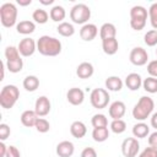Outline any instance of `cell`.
Segmentation results:
<instances>
[{
    "label": "cell",
    "mask_w": 157,
    "mask_h": 157,
    "mask_svg": "<svg viewBox=\"0 0 157 157\" xmlns=\"http://www.w3.org/2000/svg\"><path fill=\"white\" fill-rule=\"evenodd\" d=\"M37 50L45 56H56L61 53V42L55 37L42 36L37 40Z\"/></svg>",
    "instance_id": "6da1fadb"
},
{
    "label": "cell",
    "mask_w": 157,
    "mask_h": 157,
    "mask_svg": "<svg viewBox=\"0 0 157 157\" xmlns=\"http://www.w3.org/2000/svg\"><path fill=\"white\" fill-rule=\"evenodd\" d=\"M153 108H155L153 99L151 97L142 96L132 108V117L139 121H144L151 115Z\"/></svg>",
    "instance_id": "7a4b0ae2"
},
{
    "label": "cell",
    "mask_w": 157,
    "mask_h": 157,
    "mask_svg": "<svg viewBox=\"0 0 157 157\" xmlns=\"http://www.w3.org/2000/svg\"><path fill=\"white\" fill-rule=\"evenodd\" d=\"M20 98V91L15 85H6L0 91V105L4 109H11Z\"/></svg>",
    "instance_id": "3957f363"
},
{
    "label": "cell",
    "mask_w": 157,
    "mask_h": 157,
    "mask_svg": "<svg viewBox=\"0 0 157 157\" xmlns=\"http://www.w3.org/2000/svg\"><path fill=\"white\" fill-rule=\"evenodd\" d=\"M17 20V7L12 2H4L0 6V21L4 27H12L15 26Z\"/></svg>",
    "instance_id": "277c9868"
},
{
    "label": "cell",
    "mask_w": 157,
    "mask_h": 157,
    "mask_svg": "<svg viewBox=\"0 0 157 157\" xmlns=\"http://www.w3.org/2000/svg\"><path fill=\"white\" fill-rule=\"evenodd\" d=\"M91 17V10L86 4H76L70 10V18L74 23L86 25Z\"/></svg>",
    "instance_id": "5b68a950"
},
{
    "label": "cell",
    "mask_w": 157,
    "mask_h": 157,
    "mask_svg": "<svg viewBox=\"0 0 157 157\" xmlns=\"http://www.w3.org/2000/svg\"><path fill=\"white\" fill-rule=\"evenodd\" d=\"M109 99H110L109 93L104 88H94V90H92V92L90 94V102H91L92 107L97 108V109L105 108L109 103Z\"/></svg>",
    "instance_id": "8992f818"
},
{
    "label": "cell",
    "mask_w": 157,
    "mask_h": 157,
    "mask_svg": "<svg viewBox=\"0 0 157 157\" xmlns=\"http://www.w3.org/2000/svg\"><path fill=\"white\" fill-rule=\"evenodd\" d=\"M140 150V144L136 137H126L121 144V153L124 157H135Z\"/></svg>",
    "instance_id": "52a82bcc"
},
{
    "label": "cell",
    "mask_w": 157,
    "mask_h": 157,
    "mask_svg": "<svg viewBox=\"0 0 157 157\" xmlns=\"http://www.w3.org/2000/svg\"><path fill=\"white\" fill-rule=\"evenodd\" d=\"M129 59L131 61V64L136 65V66H142L147 63L148 60V54L146 52V49L141 48V47H135L131 49Z\"/></svg>",
    "instance_id": "ba28073f"
},
{
    "label": "cell",
    "mask_w": 157,
    "mask_h": 157,
    "mask_svg": "<svg viewBox=\"0 0 157 157\" xmlns=\"http://www.w3.org/2000/svg\"><path fill=\"white\" fill-rule=\"evenodd\" d=\"M17 48H18V52L22 56H31L37 50V43L33 38L26 37V38L20 40Z\"/></svg>",
    "instance_id": "9c48e42d"
},
{
    "label": "cell",
    "mask_w": 157,
    "mask_h": 157,
    "mask_svg": "<svg viewBox=\"0 0 157 157\" xmlns=\"http://www.w3.org/2000/svg\"><path fill=\"white\" fill-rule=\"evenodd\" d=\"M50 108H52V104H50V101L48 97L40 96L37 98L36 104H34V112L38 117L42 118V117H45L47 114H49Z\"/></svg>",
    "instance_id": "30bf717a"
},
{
    "label": "cell",
    "mask_w": 157,
    "mask_h": 157,
    "mask_svg": "<svg viewBox=\"0 0 157 157\" xmlns=\"http://www.w3.org/2000/svg\"><path fill=\"white\" fill-rule=\"evenodd\" d=\"M126 112V105L124 102L121 101H114L110 105H109V109H108V114L109 117L115 120V119H121L124 117Z\"/></svg>",
    "instance_id": "8fae6325"
},
{
    "label": "cell",
    "mask_w": 157,
    "mask_h": 157,
    "mask_svg": "<svg viewBox=\"0 0 157 157\" xmlns=\"http://www.w3.org/2000/svg\"><path fill=\"white\" fill-rule=\"evenodd\" d=\"M97 34H98V28L94 23H86L80 29V37L86 42L93 40L97 37Z\"/></svg>",
    "instance_id": "7c38bea8"
},
{
    "label": "cell",
    "mask_w": 157,
    "mask_h": 157,
    "mask_svg": "<svg viewBox=\"0 0 157 157\" xmlns=\"http://www.w3.org/2000/svg\"><path fill=\"white\" fill-rule=\"evenodd\" d=\"M66 99H67V102H69L70 104H72V105H80V104H82V102H83V99H85V93H83V91H82L81 88H78V87H72V88H70V90L67 91V93H66Z\"/></svg>",
    "instance_id": "4fadbf2b"
},
{
    "label": "cell",
    "mask_w": 157,
    "mask_h": 157,
    "mask_svg": "<svg viewBox=\"0 0 157 157\" xmlns=\"http://www.w3.org/2000/svg\"><path fill=\"white\" fill-rule=\"evenodd\" d=\"M75 146L71 141H61L56 145V155L59 157H71L74 155Z\"/></svg>",
    "instance_id": "5bb4252c"
},
{
    "label": "cell",
    "mask_w": 157,
    "mask_h": 157,
    "mask_svg": "<svg viewBox=\"0 0 157 157\" xmlns=\"http://www.w3.org/2000/svg\"><path fill=\"white\" fill-rule=\"evenodd\" d=\"M125 85L130 91H137L142 86V78L139 74L131 72L125 77Z\"/></svg>",
    "instance_id": "9a60e30c"
},
{
    "label": "cell",
    "mask_w": 157,
    "mask_h": 157,
    "mask_svg": "<svg viewBox=\"0 0 157 157\" xmlns=\"http://www.w3.org/2000/svg\"><path fill=\"white\" fill-rule=\"evenodd\" d=\"M102 49L107 55H114L119 49V43L117 38H108L102 40Z\"/></svg>",
    "instance_id": "2e32d148"
},
{
    "label": "cell",
    "mask_w": 157,
    "mask_h": 157,
    "mask_svg": "<svg viewBox=\"0 0 157 157\" xmlns=\"http://www.w3.org/2000/svg\"><path fill=\"white\" fill-rule=\"evenodd\" d=\"M38 115L36 114L34 110H25L22 114H21V123L22 125H25L26 128H32V126H36V123L38 120Z\"/></svg>",
    "instance_id": "e0dca14e"
},
{
    "label": "cell",
    "mask_w": 157,
    "mask_h": 157,
    "mask_svg": "<svg viewBox=\"0 0 157 157\" xmlns=\"http://www.w3.org/2000/svg\"><path fill=\"white\" fill-rule=\"evenodd\" d=\"M93 72H94L93 65L91 63H87V61L81 63L76 69V75L80 78H90L93 75Z\"/></svg>",
    "instance_id": "ac0fdd59"
},
{
    "label": "cell",
    "mask_w": 157,
    "mask_h": 157,
    "mask_svg": "<svg viewBox=\"0 0 157 157\" xmlns=\"http://www.w3.org/2000/svg\"><path fill=\"white\" fill-rule=\"evenodd\" d=\"M117 36V27L113 23H103L99 28V37L101 39H108V38H115Z\"/></svg>",
    "instance_id": "d6986e66"
},
{
    "label": "cell",
    "mask_w": 157,
    "mask_h": 157,
    "mask_svg": "<svg viewBox=\"0 0 157 157\" xmlns=\"http://www.w3.org/2000/svg\"><path fill=\"white\" fill-rule=\"evenodd\" d=\"M34 29H36V23L33 21H29V20L20 21L16 25V31L20 34H31L34 32Z\"/></svg>",
    "instance_id": "ffe728a7"
},
{
    "label": "cell",
    "mask_w": 157,
    "mask_h": 157,
    "mask_svg": "<svg viewBox=\"0 0 157 157\" xmlns=\"http://www.w3.org/2000/svg\"><path fill=\"white\" fill-rule=\"evenodd\" d=\"M70 132H71V135H72L74 137H76V139H82V137L86 135V132H87V128H86V125H85L82 121L76 120V121H74V123L71 124V126H70Z\"/></svg>",
    "instance_id": "44dd1931"
},
{
    "label": "cell",
    "mask_w": 157,
    "mask_h": 157,
    "mask_svg": "<svg viewBox=\"0 0 157 157\" xmlns=\"http://www.w3.org/2000/svg\"><path fill=\"white\" fill-rule=\"evenodd\" d=\"M104 85L107 91H112V92H118L123 88V81L119 76H109L105 80Z\"/></svg>",
    "instance_id": "7402d4cb"
},
{
    "label": "cell",
    "mask_w": 157,
    "mask_h": 157,
    "mask_svg": "<svg viewBox=\"0 0 157 157\" xmlns=\"http://www.w3.org/2000/svg\"><path fill=\"white\" fill-rule=\"evenodd\" d=\"M148 134H150V128H148V125L145 124L144 121L136 123V124L132 126V135H134V137H136V139H144V137H146Z\"/></svg>",
    "instance_id": "603a6c76"
},
{
    "label": "cell",
    "mask_w": 157,
    "mask_h": 157,
    "mask_svg": "<svg viewBox=\"0 0 157 157\" xmlns=\"http://www.w3.org/2000/svg\"><path fill=\"white\" fill-rule=\"evenodd\" d=\"M148 11L141 6V5H135L130 10V20H146L147 21Z\"/></svg>",
    "instance_id": "cb8c5ba5"
},
{
    "label": "cell",
    "mask_w": 157,
    "mask_h": 157,
    "mask_svg": "<svg viewBox=\"0 0 157 157\" xmlns=\"http://www.w3.org/2000/svg\"><path fill=\"white\" fill-rule=\"evenodd\" d=\"M49 16L50 18L54 21V22H64L63 20L65 18L66 16V12H65V9L60 5H55L50 9V12H49Z\"/></svg>",
    "instance_id": "d4e9b609"
},
{
    "label": "cell",
    "mask_w": 157,
    "mask_h": 157,
    "mask_svg": "<svg viewBox=\"0 0 157 157\" xmlns=\"http://www.w3.org/2000/svg\"><path fill=\"white\" fill-rule=\"evenodd\" d=\"M39 87V78L34 75H28L23 80V88L28 92H34Z\"/></svg>",
    "instance_id": "484cf974"
},
{
    "label": "cell",
    "mask_w": 157,
    "mask_h": 157,
    "mask_svg": "<svg viewBox=\"0 0 157 157\" xmlns=\"http://www.w3.org/2000/svg\"><path fill=\"white\" fill-rule=\"evenodd\" d=\"M56 31L63 37H71L75 34V27L70 22H61L58 25Z\"/></svg>",
    "instance_id": "4316f807"
},
{
    "label": "cell",
    "mask_w": 157,
    "mask_h": 157,
    "mask_svg": "<svg viewBox=\"0 0 157 157\" xmlns=\"http://www.w3.org/2000/svg\"><path fill=\"white\" fill-rule=\"evenodd\" d=\"M92 137L96 142H104L109 137V130L108 128H93Z\"/></svg>",
    "instance_id": "83f0119b"
},
{
    "label": "cell",
    "mask_w": 157,
    "mask_h": 157,
    "mask_svg": "<svg viewBox=\"0 0 157 157\" xmlns=\"http://www.w3.org/2000/svg\"><path fill=\"white\" fill-rule=\"evenodd\" d=\"M5 65H6V69H7L10 72L17 74V72H20V71L22 70V67H23V60H22L21 56H20V58H17V59L6 60Z\"/></svg>",
    "instance_id": "f1b7e54d"
},
{
    "label": "cell",
    "mask_w": 157,
    "mask_h": 157,
    "mask_svg": "<svg viewBox=\"0 0 157 157\" xmlns=\"http://www.w3.org/2000/svg\"><path fill=\"white\" fill-rule=\"evenodd\" d=\"M142 87L148 93H156L157 92V77L148 76L142 81Z\"/></svg>",
    "instance_id": "f546056e"
},
{
    "label": "cell",
    "mask_w": 157,
    "mask_h": 157,
    "mask_svg": "<svg viewBox=\"0 0 157 157\" xmlns=\"http://www.w3.org/2000/svg\"><path fill=\"white\" fill-rule=\"evenodd\" d=\"M49 17H50L49 13H48L45 10H43V9H36V10L33 11V13H32V18H33L37 23H39V25L47 23V21H48Z\"/></svg>",
    "instance_id": "4dcf8cb0"
},
{
    "label": "cell",
    "mask_w": 157,
    "mask_h": 157,
    "mask_svg": "<svg viewBox=\"0 0 157 157\" xmlns=\"http://www.w3.org/2000/svg\"><path fill=\"white\" fill-rule=\"evenodd\" d=\"M91 124L93 128H107L108 119L104 114H94L91 119Z\"/></svg>",
    "instance_id": "1f68e13d"
},
{
    "label": "cell",
    "mask_w": 157,
    "mask_h": 157,
    "mask_svg": "<svg viewBox=\"0 0 157 157\" xmlns=\"http://www.w3.org/2000/svg\"><path fill=\"white\" fill-rule=\"evenodd\" d=\"M110 130L114 134H121L126 130V123L123 119H115L110 123Z\"/></svg>",
    "instance_id": "d6a6232c"
},
{
    "label": "cell",
    "mask_w": 157,
    "mask_h": 157,
    "mask_svg": "<svg viewBox=\"0 0 157 157\" xmlns=\"http://www.w3.org/2000/svg\"><path fill=\"white\" fill-rule=\"evenodd\" d=\"M144 40H145V44L148 45V47L157 45V29L147 31L144 36Z\"/></svg>",
    "instance_id": "836d02e7"
},
{
    "label": "cell",
    "mask_w": 157,
    "mask_h": 157,
    "mask_svg": "<svg viewBox=\"0 0 157 157\" xmlns=\"http://www.w3.org/2000/svg\"><path fill=\"white\" fill-rule=\"evenodd\" d=\"M148 17L153 29H157V2H153L148 9Z\"/></svg>",
    "instance_id": "e575fe53"
},
{
    "label": "cell",
    "mask_w": 157,
    "mask_h": 157,
    "mask_svg": "<svg viewBox=\"0 0 157 157\" xmlns=\"http://www.w3.org/2000/svg\"><path fill=\"white\" fill-rule=\"evenodd\" d=\"M20 52H18V48L13 47V45H9L5 48V58L6 60H12V59H17L20 58Z\"/></svg>",
    "instance_id": "d590c367"
},
{
    "label": "cell",
    "mask_w": 157,
    "mask_h": 157,
    "mask_svg": "<svg viewBox=\"0 0 157 157\" xmlns=\"http://www.w3.org/2000/svg\"><path fill=\"white\" fill-rule=\"evenodd\" d=\"M34 128L37 129L38 132H43V134H44V132H48V131H49L50 124H49V121H48L47 119H44V118H38V120H37Z\"/></svg>",
    "instance_id": "8d00e7d4"
},
{
    "label": "cell",
    "mask_w": 157,
    "mask_h": 157,
    "mask_svg": "<svg viewBox=\"0 0 157 157\" xmlns=\"http://www.w3.org/2000/svg\"><path fill=\"white\" fill-rule=\"evenodd\" d=\"M10 132H11L10 126L7 124H5V123H1L0 124V140L1 141H5L10 136Z\"/></svg>",
    "instance_id": "74e56055"
},
{
    "label": "cell",
    "mask_w": 157,
    "mask_h": 157,
    "mask_svg": "<svg viewBox=\"0 0 157 157\" xmlns=\"http://www.w3.org/2000/svg\"><path fill=\"white\" fill-rule=\"evenodd\" d=\"M130 26L135 31H141L146 26V20H130Z\"/></svg>",
    "instance_id": "f35d334b"
},
{
    "label": "cell",
    "mask_w": 157,
    "mask_h": 157,
    "mask_svg": "<svg viewBox=\"0 0 157 157\" xmlns=\"http://www.w3.org/2000/svg\"><path fill=\"white\" fill-rule=\"evenodd\" d=\"M139 157H157V148L148 146L139 155Z\"/></svg>",
    "instance_id": "ab89813d"
},
{
    "label": "cell",
    "mask_w": 157,
    "mask_h": 157,
    "mask_svg": "<svg viewBox=\"0 0 157 157\" xmlns=\"http://www.w3.org/2000/svg\"><path fill=\"white\" fill-rule=\"evenodd\" d=\"M147 72L150 74V76L157 77V59L156 60H151L147 64Z\"/></svg>",
    "instance_id": "60d3db41"
},
{
    "label": "cell",
    "mask_w": 157,
    "mask_h": 157,
    "mask_svg": "<svg viewBox=\"0 0 157 157\" xmlns=\"http://www.w3.org/2000/svg\"><path fill=\"white\" fill-rule=\"evenodd\" d=\"M80 157H97V152L93 147H85L82 150Z\"/></svg>",
    "instance_id": "b9f144b4"
},
{
    "label": "cell",
    "mask_w": 157,
    "mask_h": 157,
    "mask_svg": "<svg viewBox=\"0 0 157 157\" xmlns=\"http://www.w3.org/2000/svg\"><path fill=\"white\" fill-rule=\"evenodd\" d=\"M5 157H21V153H20V151H18L17 147H15V146H9Z\"/></svg>",
    "instance_id": "7bdbcfd3"
},
{
    "label": "cell",
    "mask_w": 157,
    "mask_h": 157,
    "mask_svg": "<svg viewBox=\"0 0 157 157\" xmlns=\"http://www.w3.org/2000/svg\"><path fill=\"white\" fill-rule=\"evenodd\" d=\"M148 145L151 147L157 148V130L153 131L152 134H150V136H148Z\"/></svg>",
    "instance_id": "ee69618b"
},
{
    "label": "cell",
    "mask_w": 157,
    "mask_h": 157,
    "mask_svg": "<svg viewBox=\"0 0 157 157\" xmlns=\"http://www.w3.org/2000/svg\"><path fill=\"white\" fill-rule=\"evenodd\" d=\"M7 147H9V146H6V145L4 144V141L0 142V157H5V156H6Z\"/></svg>",
    "instance_id": "f6af8a7d"
},
{
    "label": "cell",
    "mask_w": 157,
    "mask_h": 157,
    "mask_svg": "<svg viewBox=\"0 0 157 157\" xmlns=\"http://www.w3.org/2000/svg\"><path fill=\"white\" fill-rule=\"evenodd\" d=\"M151 126L157 130V112L151 115Z\"/></svg>",
    "instance_id": "bcb514c9"
},
{
    "label": "cell",
    "mask_w": 157,
    "mask_h": 157,
    "mask_svg": "<svg viewBox=\"0 0 157 157\" xmlns=\"http://www.w3.org/2000/svg\"><path fill=\"white\" fill-rule=\"evenodd\" d=\"M17 4L21 6H27L32 4V0H17Z\"/></svg>",
    "instance_id": "7dc6e473"
},
{
    "label": "cell",
    "mask_w": 157,
    "mask_h": 157,
    "mask_svg": "<svg viewBox=\"0 0 157 157\" xmlns=\"http://www.w3.org/2000/svg\"><path fill=\"white\" fill-rule=\"evenodd\" d=\"M39 2L43 5H52L54 2V0H39Z\"/></svg>",
    "instance_id": "c3c4849f"
},
{
    "label": "cell",
    "mask_w": 157,
    "mask_h": 157,
    "mask_svg": "<svg viewBox=\"0 0 157 157\" xmlns=\"http://www.w3.org/2000/svg\"><path fill=\"white\" fill-rule=\"evenodd\" d=\"M156 55H157V49H156Z\"/></svg>",
    "instance_id": "681fc988"
}]
</instances>
